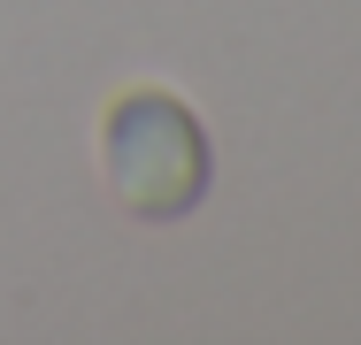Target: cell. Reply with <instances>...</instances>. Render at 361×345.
Wrapping results in <instances>:
<instances>
[{
  "label": "cell",
  "mask_w": 361,
  "mask_h": 345,
  "mask_svg": "<svg viewBox=\"0 0 361 345\" xmlns=\"http://www.w3.org/2000/svg\"><path fill=\"white\" fill-rule=\"evenodd\" d=\"M100 169L139 222H177L208 200V131L177 92L139 84L100 123Z\"/></svg>",
  "instance_id": "1"
}]
</instances>
